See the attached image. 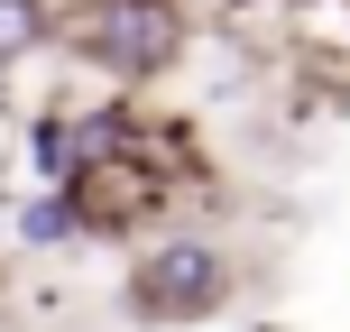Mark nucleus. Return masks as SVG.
I'll list each match as a JSON object with an SVG mask.
<instances>
[{
	"instance_id": "f257e3e1",
	"label": "nucleus",
	"mask_w": 350,
	"mask_h": 332,
	"mask_svg": "<svg viewBox=\"0 0 350 332\" xmlns=\"http://www.w3.org/2000/svg\"><path fill=\"white\" fill-rule=\"evenodd\" d=\"M185 175H193V157L166 129H148L139 111L111 102V111L74 120V166L55 175V194H65L83 240H148L166 222V203L185 194Z\"/></svg>"
},
{
	"instance_id": "f03ea898",
	"label": "nucleus",
	"mask_w": 350,
	"mask_h": 332,
	"mask_svg": "<svg viewBox=\"0 0 350 332\" xmlns=\"http://www.w3.org/2000/svg\"><path fill=\"white\" fill-rule=\"evenodd\" d=\"M46 47H65L102 84H166L193 47V10L185 0H65Z\"/></svg>"
},
{
	"instance_id": "7ed1b4c3",
	"label": "nucleus",
	"mask_w": 350,
	"mask_h": 332,
	"mask_svg": "<svg viewBox=\"0 0 350 332\" xmlns=\"http://www.w3.org/2000/svg\"><path fill=\"white\" fill-rule=\"evenodd\" d=\"M230 296H240V268H230V249L203 240V231H157V240L129 259V277H120V314L148 323V332H193V323L221 314Z\"/></svg>"
},
{
	"instance_id": "20e7f679",
	"label": "nucleus",
	"mask_w": 350,
	"mask_h": 332,
	"mask_svg": "<svg viewBox=\"0 0 350 332\" xmlns=\"http://www.w3.org/2000/svg\"><path fill=\"white\" fill-rule=\"evenodd\" d=\"M18 249H37V259H65L74 240H83V231H74V212H65V194L55 185H37V194H18Z\"/></svg>"
},
{
	"instance_id": "39448f33",
	"label": "nucleus",
	"mask_w": 350,
	"mask_h": 332,
	"mask_svg": "<svg viewBox=\"0 0 350 332\" xmlns=\"http://www.w3.org/2000/svg\"><path fill=\"white\" fill-rule=\"evenodd\" d=\"M46 28H55V0H0V74L28 65L46 47Z\"/></svg>"
},
{
	"instance_id": "423d86ee",
	"label": "nucleus",
	"mask_w": 350,
	"mask_h": 332,
	"mask_svg": "<svg viewBox=\"0 0 350 332\" xmlns=\"http://www.w3.org/2000/svg\"><path fill=\"white\" fill-rule=\"evenodd\" d=\"M65 166H74V120H65V111H37V120H28V175L55 185Z\"/></svg>"
},
{
	"instance_id": "0eeeda50",
	"label": "nucleus",
	"mask_w": 350,
	"mask_h": 332,
	"mask_svg": "<svg viewBox=\"0 0 350 332\" xmlns=\"http://www.w3.org/2000/svg\"><path fill=\"white\" fill-rule=\"evenodd\" d=\"M295 37L314 55H350V0H295Z\"/></svg>"
}]
</instances>
